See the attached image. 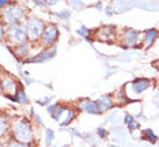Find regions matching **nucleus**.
Here are the masks:
<instances>
[{"label":"nucleus","instance_id":"20e7f679","mask_svg":"<svg viewBox=\"0 0 159 147\" xmlns=\"http://www.w3.org/2000/svg\"><path fill=\"white\" fill-rule=\"evenodd\" d=\"M26 30H27L29 42L41 41L42 33H44V30H45V25L41 19H38V18L30 16L26 21Z\"/></svg>","mask_w":159,"mask_h":147},{"label":"nucleus","instance_id":"7ed1b4c3","mask_svg":"<svg viewBox=\"0 0 159 147\" xmlns=\"http://www.w3.org/2000/svg\"><path fill=\"white\" fill-rule=\"evenodd\" d=\"M6 25L2 23V34L4 37V34H7V40L8 42H11L14 45H20L27 42V30H26V25L22 23H15V25H8L7 30H4Z\"/></svg>","mask_w":159,"mask_h":147},{"label":"nucleus","instance_id":"ddd939ff","mask_svg":"<svg viewBox=\"0 0 159 147\" xmlns=\"http://www.w3.org/2000/svg\"><path fill=\"white\" fill-rule=\"evenodd\" d=\"M14 53H15L16 57L22 59L29 53V42H25V44H20V45H16L14 48Z\"/></svg>","mask_w":159,"mask_h":147},{"label":"nucleus","instance_id":"a211bd4d","mask_svg":"<svg viewBox=\"0 0 159 147\" xmlns=\"http://www.w3.org/2000/svg\"><path fill=\"white\" fill-rule=\"evenodd\" d=\"M6 131H7V123H6L4 119H2V135H3V136H4Z\"/></svg>","mask_w":159,"mask_h":147},{"label":"nucleus","instance_id":"1a4fd4ad","mask_svg":"<svg viewBox=\"0 0 159 147\" xmlns=\"http://www.w3.org/2000/svg\"><path fill=\"white\" fill-rule=\"evenodd\" d=\"M79 109L86 110V112H89V113H94V114L101 113V109H99L98 103L90 101V99H82V101L79 102Z\"/></svg>","mask_w":159,"mask_h":147},{"label":"nucleus","instance_id":"f257e3e1","mask_svg":"<svg viewBox=\"0 0 159 147\" xmlns=\"http://www.w3.org/2000/svg\"><path fill=\"white\" fill-rule=\"evenodd\" d=\"M11 134L14 140L20 142V143H29L33 142V130L29 121L23 119H16L11 124Z\"/></svg>","mask_w":159,"mask_h":147},{"label":"nucleus","instance_id":"f8f14e48","mask_svg":"<svg viewBox=\"0 0 159 147\" xmlns=\"http://www.w3.org/2000/svg\"><path fill=\"white\" fill-rule=\"evenodd\" d=\"M150 85H151V82L148 79H137V80L133 82L132 86H133V90L136 93H142V91L146 90Z\"/></svg>","mask_w":159,"mask_h":147},{"label":"nucleus","instance_id":"4468645a","mask_svg":"<svg viewBox=\"0 0 159 147\" xmlns=\"http://www.w3.org/2000/svg\"><path fill=\"white\" fill-rule=\"evenodd\" d=\"M7 147H29V145H26V143H20V142H10L8 145H7Z\"/></svg>","mask_w":159,"mask_h":147},{"label":"nucleus","instance_id":"dca6fc26","mask_svg":"<svg viewBox=\"0 0 159 147\" xmlns=\"http://www.w3.org/2000/svg\"><path fill=\"white\" fill-rule=\"evenodd\" d=\"M126 123L131 124L132 130H136V128H137V123H136V121H133V120L131 119V117H128V119H126Z\"/></svg>","mask_w":159,"mask_h":147},{"label":"nucleus","instance_id":"6e6552de","mask_svg":"<svg viewBox=\"0 0 159 147\" xmlns=\"http://www.w3.org/2000/svg\"><path fill=\"white\" fill-rule=\"evenodd\" d=\"M97 38L99 41H113L116 38V31H114V27L111 26H105L102 29H99L98 33H97Z\"/></svg>","mask_w":159,"mask_h":147},{"label":"nucleus","instance_id":"f03ea898","mask_svg":"<svg viewBox=\"0 0 159 147\" xmlns=\"http://www.w3.org/2000/svg\"><path fill=\"white\" fill-rule=\"evenodd\" d=\"M25 16H26V8L18 3H8V6L2 7V23L7 26L20 23Z\"/></svg>","mask_w":159,"mask_h":147},{"label":"nucleus","instance_id":"39448f33","mask_svg":"<svg viewBox=\"0 0 159 147\" xmlns=\"http://www.w3.org/2000/svg\"><path fill=\"white\" fill-rule=\"evenodd\" d=\"M57 35H59V30H57L56 25H52V23L46 25L44 33H42V37H41V44H42V46L48 48V46L53 45V42L57 40Z\"/></svg>","mask_w":159,"mask_h":147},{"label":"nucleus","instance_id":"f3484780","mask_svg":"<svg viewBox=\"0 0 159 147\" xmlns=\"http://www.w3.org/2000/svg\"><path fill=\"white\" fill-rule=\"evenodd\" d=\"M18 101H20V102H26V98H25V94H23V91L22 90H18Z\"/></svg>","mask_w":159,"mask_h":147},{"label":"nucleus","instance_id":"9d476101","mask_svg":"<svg viewBox=\"0 0 159 147\" xmlns=\"http://www.w3.org/2000/svg\"><path fill=\"white\" fill-rule=\"evenodd\" d=\"M97 103H98V106H99V109H101V112H103V110H106V109H110L111 106H113V98H111L110 95H102L101 98H98L95 101Z\"/></svg>","mask_w":159,"mask_h":147},{"label":"nucleus","instance_id":"0eeeda50","mask_svg":"<svg viewBox=\"0 0 159 147\" xmlns=\"http://www.w3.org/2000/svg\"><path fill=\"white\" fill-rule=\"evenodd\" d=\"M137 38H139V33L132 30V29H125L121 34L122 44L125 46H129V48H132V46H135L137 44Z\"/></svg>","mask_w":159,"mask_h":147},{"label":"nucleus","instance_id":"9b49d317","mask_svg":"<svg viewBox=\"0 0 159 147\" xmlns=\"http://www.w3.org/2000/svg\"><path fill=\"white\" fill-rule=\"evenodd\" d=\"M143 35H144V40H143L144 46H146V48H148V46H151V45L154 44V41L157 40V37L159 35V33H158L157 30H155V29H151V30H147Z\"/></svg>","mask_w":159,"mask_h":147},{"label":"nucleus","instance_id":"2eb2a0df","mask_svg":"<svg viewBox=\"0 0 159 147\" xmlns=\"http://www.w3.org/2000/svg\"><path fill=\"white\" fill-rule=\"evenodd\" d=\"M144 136H147V140H151V142H157V138H155V135L151 132L150 130H147V131H144Z\"/></svg>","mask_w":159,"mask_h":147},{"label":"nucleus","instance_id":"6ab92c4d","mask_svg":"<svg viewBox=\"0 0 159 147\" xmlns=\"http://www.w3.org/2000/svg\"><path fill=\"white\" fill-rule=\"evenodd\" d=\"M154 66H155V67H157V68H158V70H159V60H157V62H155V63H154Z\"/></svg>","mask_w":159,"mask_h":147},{"label":"nucleus","instance_id":"423d86ee","mask_svg":"<svg viewBox=\"0 0 159 147\" xmlns=\"http://www.w3.org/2000/svg\"><path fill=\"white\" fill-rule=\"evenodd\" d=\"M2 90L4 94L7 95H14L15 93H18V87H16V82L12 79L10 75H6V74H3V76H2Z\"/></svg>","mask_w":159,"mask_h":147}]
</instances>
